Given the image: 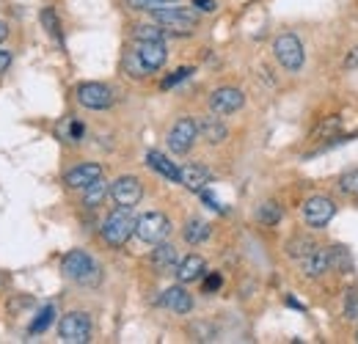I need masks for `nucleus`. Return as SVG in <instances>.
Listing matches in <instances>:
<instances>
[{
  "instance_id": "1",
  "label": "nucleus",
  "mask_w": 358,
  "mask_h": 344,
  "mask_svg": "<svg viewBox=\"0 0 358 344\" xmlns=\"http://www.w3.org/2000/svg\"><path fill=\"white\" fill-rule=\"evenodd\" d=\"M152 17H155V22L163 31L177 34V36H190L196 31V25H199V17L190 8H182L177 3L174 6H163V8H155Z\"/></svg>"
},
{
  "instance_id": "2",
  "label": "nucleus",
  "mask_w": 358,
  "mask_h": 344,
  "mask_svg": "<svg viewBox=\"0 0 358 344\" xmlns=\"http://www.w3.org/2000/svg\"><path fill=\"white\" fill-rule=\"evenodd\" d=\"M135 234V217H133V207H119L113 210L110 215L105 217L102 223V240L113 248H122L130 237Z\"/></svg>"
},
{
  "instance_id": "3",
  "label": "nucleus",
  "mask_w": 358,
  "mask_h": 344,
  "mask_svg": "<svg viewBox=\"0 0 358 344\" xmlns=\"http://www.w3.org/2000/svg\"><path fill=\"white\" fill-rule=\"evenodd\" d=\"M61 270H64L66 278H72L78 284H89V287L99 284V278H102L99 275V264L86 251H69L61 261Z\"/></svg>"
},
{
  "instance_id": "4",
  "label": "nucleus",
  "mask_w": 358,
  "mask_h": 344,
  "mask_svg": "<svg viewBox=\"0 0 358 344\" xmlns=\"http://www.w3.org/2000/svg\"><path fill=\"white\" fill-rule=\"evenodd\" d=\"M171 234V220L163 213H146V215L135 217V237L146 245H157L166 243V237Z\"/></svg>"
},
{
  "instance_id": "5",
  "label": "nucleus",
  "mask_w": 358,
  "mask_h": 344,
  "mask_svg": "<svg viewBox=\"0 0 358 344\" xmlns=\"http://www.w3.org/2000/svg\"><path fill=\"white\" fill-rule=\"evenodd\" d=\"M58 336H61V342H66V344L91 342L89 314H83V311H69V314L61 320V325H58Z\"/></svg>"
},
{
  "instance_id": "6",
  "label": "nucleus",
  "mask_w": 358,
  "mask_h": 344,
  "mask_svg": "<svg viewBox=\"0 0 358 344\" xmlns=\"http://www.w3.org/2000/svg\"><path fill=\"white\" fill-rule=\"evenodd\" d=\"M273 52H275L278 64H281L284 69H289V72H298V69L303 66V61H306L303 44H301V39H298V36H292V34L278 36V39H275V44H273Z\"/></svg>"
},
{
  "instance_id": "7",
  "label": "nucleus",
  "mask_w": 358,
  "mask_h": 344,
  "mask_svg": "<svg viewBox=\"0 0 358 344\" xmlns=\"http://www.w3.org/2000/svg\"><path fill=\"white\" fill-rule=\"evenodd\" d=\"M78 102L89 110H105L116 102V94L105 83H83V86H78Z\"/></svg>"
},
{
  "instance_id": "8",
  "label": "nucleus",
  "mask_w": 358,
  "mask_h": 344,
  "mask_svg": "<svg viewBox=\"0 0 358 344\" xmlns=\"http://www.w3.org/2000/svg\"><path fill=\"white\" fill-rule=\"evenodd\" d=\"M196 138H199V122H193V119L185 116L169 132V146H171L174 155H187L193 149Z\"/></svg>"
},
{
  "instance_id": "9",
  "label": "nucleus",
  "mask_w": 358,
  "mask_h": 344,
  "mask_svg": "<svg viewBox=\"0 0 358 344\" xmlns=\"http://www.w3.org/2000/svg\"><path fill=\"white\" fill-rule=\"evenodd\" d=\"M334 215H336V204H334L328 196H312V199H306V204H303V220H306L312 229L325 226Z\"/></svg>"
},
{
  "instance_id": "10",
  "label": "nucleus",
  "mask_w": 358,
  "mask_h": 344,
  "mask_svg": "<svg viewBox=\"0 0 358 344\" xmlns=\"http://www.w3.org/2000/svg\"><path fill=\"white\" fill-rule=\"evenodd\" d=\"M243 105H245V94H243L240 88L224 86V88H218V91H213V96H210V108H213L218 116L237 113Z\"/></svg>"
},
{
  "instance_id": "11",
  "label": "nucleus",
  "mask_w": 358,
  "mask_h": 344,
  "mask_svg": "<svg viewBox=\"0 0 358 344\" xmlns=\"http://www.w3.org/2000/svg\"><path fill=\"white\" fill-rule=\"evenodd\" d=\"M110 196L119 207H135L143 196V187L135 176H119L113 185H110Z\"/></svg>"
},
{
  "instance_id": "12",
  "label": "nucleus",
  "mask_w": 358,
  "mask_h": 344,
  "mask_svg": "<svg viewBox=\"0 0 358 344\" xmlns=\"http://www.w3.org/2000/svg\"><path fill=\"white\" fill-rule=\"evenodd\" d=\"M135 52H138L141 64H143L149 72H157V69L166 64V58H169L166 44L163 42H138L135 44Z\"/></svg>"
},
{
  "instance_id": "13",
  "label": "nucleus",
  "mask_w": 358,
  "mask_h": 344,
  "mask_svg": "<svg viewBox=\"0 0 358 344\" xmlns=\"http://www.w3.org/2000/svg\"><path fill=\"white\" fill-rule=\"evenodd\" d=\"M96 179H102V169L96 163H80V166H75L72 171L64 176V182L69 187H75V190H86L91 182H96Z\"/></svg>"
},
{
  "instance_id": "14",
  "label": "nucleus",
  "mask_w": 358,
  "mask_h": 344,
  "mask_svg": "<svg viewBox=\"0 0 358 344\" xmlns=\"http://www.w3.org/2000/svg\"><path fill=\"white\" fill-rule=\"evenodd\" d=\"M301 261H303V273H306L309 278H320V275H325L328 270H334L331 248H314L312 254L306 259H301Z\"/></svg>"
},
{
  "instance_id": "15",
  "label": "nucleus",
  "mask_w": 358,
  "mask_h": 344,
  "mask_svg": "<svg viewBox=\"0 0 358 344\" xmlns=\"http://www.w3.org/2000/svg\"><path fill=\"white\" fill-rule=\"evenodd\" d=\"M179 182H182L187 190L201 193V190L207 187V182H210V171H207L204 166H199V163H190V166L179 169Z\"/></svg>"
},
{
  "instance_id": "16",
  "label": "nucleus",
  "mask_w": 358,
  "mask_h": 344,
  "mask_svg": "<svg viewBox=\"0 0 358 344\" xmlns=\"http://www.w3.org/2000/svg\"><path fill=\"white\" fill-rule=\"evenodd\" d=\"M152 264L157 273H169V270H177L179 264V254L174 245L169 243H157V248L152 251Z\"/></svg>"
},
{
  "instance_id": "17",
  "label": "nucleus",
  "mask_w": 358,
  "mask_h": 344,
  "mask_svg": "<svg viewBox=\"0 0 358 344\" xmlns=\"http://www.w3.org/2000/svg\"><path fill=\"white\" fill-rule=\"evenodd\" d=\"M204 270H207L204 259L196 257V254H190V257H185L177 264V278L182 281V284H190V281H199V278L204 275Z\"/></svg>"
},
{
  "instance_id": "18",
  "label": "nucleus",
  "mask_w": 358,
  "mask_h": 344,
  "mask_svg": "<svg viewBox=\"0 0 358 344\" xmlns=\"http://www.w3.org/2000/svg\"><path fill=\"white\" fill-rule=\"evenodd\" d=\"M163 306L171 308L174 314H187L193 308V298L185 292V287H171L163 292Z\"/></svg>"
},
{
  "instance_id": "19",
  "label": "nucleus",
  "mask_w": 358,
  "mask_h": 344,
  "mask_svg": "<svg viewBox=\"0 0 358 344\" xmlns=\"http://www.w3.org/2000/svg\"><path fill=\"white\" fill-rule=\"evenodd\" d=\"M199 135H204V141L207 143H224L226 141V124L221 119H215V116H207V119H201L199 122Z\"/></svg>"
},
{
  "instance_id": "20",
  "label": "nucleus",
  "mask_w": 358,
  "mask_h": 344,
  "mask_svg": "<svg viewBox=\"0 0 358 344\" xmlns=\"http://www.w3.org/2000/svg\"><path fill=\"white\" fill-rule=\"evenodd\" d=\"M146 163H149L157 173H163L166 179L179 182V169L169 160V157H166V155H163V152H149V155H146Z\"/></svg>"
},
{
  "instance_id": "21",
  "label": "nucleus",
  "mask_w": 358,
  "mask_h": 344,
  "mask_svg": "<svg viewBox=\"0 0 358 344\" xmlns=\"http://www.w3.org/2000/svg\"><path fill=\"white\" fill-rule=\"evenodd\" d=\"M105 196H110V185L108 182H102V179H96V182H91L89 187H86V193H83V204L94 210V207H99L102 201H105Z\"/></svg>"
},
{
  "instance_id": "22",
  "label": "nucleus",
  "mask_w": 358,
  "mask_h": 344,
  "mask_svg": "<svg viewBox=\"0 0 358 344\" xmlns=\"http://www.w3.org/2000/svg\"><path fill=\"white\" fill-rule=\"evenodd\" d=\"M185 240L190 243V245H199V243H204L207 237H210V226L204 223V220H199V217H190L187 223H185Z\"/></svg>"
},
{
  "instance_id": "23",
  "label": "nucleus",
  "mask_w": 358,
  "mask_h": 344,
  "mask_svg": "<svg viewBox=\"0 0 358 344\" xmlns=\"http://www.w3.org/2000/svg\"><path fill=\"white\" fill-rule=\"evenodd\" d=\"M314 248H317V245L312 243V237H292V240L287 243V257L289 259H306Z\"/></svg>"
},
{
  "instance_id": "24",
  "label": "nucleus",
  "mask_w": 358,
  "mask_h": 344,
  "mask_svg": "<svg viewBox=\"0 0 358 344\" xmlns=\"http://www.w3.org/2000/svg\"><path fill=\"white\" fill-rule=\"evenodd\" d=\"M257 217H259V223H265V226H275V223L284 217V210H281L275 201H265V204L257 210Z\"/></svg>"
},
{
  "instance_id": "25",
  "label": "nucleus",
  "mask_w": 358,
  "mask_h": 344,
  "mask_svg": "<svg viewBox=\"0 0 358 344\" xmlns=\"http://www.w3.org/2000/svg\"><path fill=\"white\" fill-rule=\"evenodd\" d=\"M166 31L160 25H138L135 28V42H163Z\"/></svg>"
},
{
  "instance_id": "26",
  "label": "nucleus",
  "mask_w": 358,
  "mask_h": 344,
  "mask_svg": "<svg viewBox=\"0 0 358 344\" xmlns=\"http://www.w3.org/2000/svg\"><path fill=\"white\" fill-rule=\"evenodd\" d=\"M52 317H55V306H45V308L36 314V320L31 322V334H45L47 325L52 322Z\"/></svg>"
},
{
  "instance_id": "27",
  "label": "nucleus",
  "mask_w": 358,
  "mask_h": 344,
  "mask_svg": "<svg viewBox=\"0 0 358 344\" xmlns=\"http://www.w3.org/2000/svg\"><path fill=\"white\" fill-rule=\"evenodd\" d=\"M124 69H127V75L130 78H146L149 75V69L141 64V58H138V52H127V58H124Z\"/></svg>"
},
{
  "instance_id": "28",
  "label": "nucleus",
  "mask_w": 358,
  "mask_h": 344,
  "mask_svg": "<svg viewBox=\"0 0 358 344\" xmlns=\"http://www.w3.org/2000/svg\"><path fill=\"white\" fill-rule=\"evenodd\" d=\"M339 190H342L345 196H358V169L342 173V179H339Z\"/></svg>"
},
{
  "instance_id": "29",
  "label": "nucleus",
  "mask_w": 358,
  "mask_h": 344,
  "mask_svg": "<svg viewBox=\"0 0 358 344\" xmlns=\"http://www.w3.org/2000/svg\"><path fill=\"white\" fill-rule=\"evenodd\" d=\"M127 3L138 11H155V8H163V6H174L179 0H127Z\"/></svg>"
},
{
  "instance_id": "30",
  "label": "nucleus",
  "mask_w": 358,
  "mask_h": 344,
  "mask_svg": "<svg viewBox=\"0 0 358 344\" xmlns=\"http://www.w3.org/2000/svg\"><path fill=\"white\" fill-rule=\"evenodd\" d=\"M42 22H45V28L50 31V36H55V39L61 42V25H58V17H55L52 8H45V11H42Z\"/></svg>"
},
{
  "instance_id": "31",
  "label": "nucleus",
  "mask_w": 358,
  "mask_h": 344,
  "mask_svg": "<svg viewBox=\"0 0 358 344\" xmlns=\"http://www.w3.org/2000/svg\"><path fill=\"white\" fill-rule=\"evenodd\" d=\"M345 317L348 320H358V289H350L348 295H345Z\"/></svg>"
},
{
  "instance_id": "32",
  "label": "nucleus",
  "mask_w": 358,
  "mask_h": 344,
  "mask_svg": "<svg viewBox=\"0 0 358 344\" xmlns=\"http://www.w3.org/2000/svg\"><path fill=\"white\" fill-rule=\"evenodd\" d=\"M190 75H193V69H190V66H185V69H177V72H174L171 78H166V80H163V88L177 86V83H182V80H187Z\"/></svg>"
},
{
  "instance_id": "33",
  "label": "nucleus",
  "mask_w": 358,
  "mask_h": 344,
  "mask_svg": "<svg viewBox=\"0 0 358 344\" xmlns=\"http://www.w3.org/2000/svg\"><path fill=\"white\" fill-rule=\"evenodd\" d=\"M221 284H224V278L218 273H210L204 278V292H215V289H221Z\"/></svg>"
},
{
  "instance_id": "34",
  "label": "nucleus",
  "mask_w": 358,
  "mask_h": 344,
  "mask_svg": "<svg viewBox=\"0 0 358 344\" xmlns=\"http://www.w3.org/2000/svg\"><path fill=\"white\" fill-rule=\"evenodd\" d=\"M345 69H358V47L348 52V58H345Z\"/></svg>"
},
{
  "instance_id": "35",
  "label": "nucleus",
  "mask_w": 358,
  "mask_h": 344,
  "mask_svg": "<svg viewBox=\"0 0 358 344\" xmlns=\"http://www.w3.org/2000/svg\"><path fill=\"white\" fill-rule=\"evenodd\" d=\"M8 66H11V52H8V50H3V47H0V72H6V69H8Z\"/></svg>"
},
{
  "instance_id": "36",
  "label": "nucleus",
  "mask_w": 358,
  "mask_h": 344,
  "mask_svg": "<svg viewBox=\"0 0 358 344\" xmlns=\"http://www.w3.org/2000/svg\"><path fill=\"white\" fill-rule=\"evenodd\" d=\"M201 11H215V0H193Z\"/></svg>"
},
{
  "instance_id": "37",
  "label": "nucleus",
  "mask_w": 358,
  "mask_h": 344,
  "mask_svg": "<svg viewBox=\"0 0 358 344\" xmlns=\"http://www.w3.org/2000/svg\"><path fill=\"white\" fill-rule=\"evenodd\" d=\"M80 135H83V124L80 122H72V141H80Z\"/></svg>"
},
{
  "instance_id": "38",
  "label": "nucleus",
  "mask_w": 358,
  "mask_h": 344,
  "mask_svg": "<svg viewBox=\"0 0 358 344\" xmlns=\"http://www.w3.org/2000/svg\"><path fill=\"white\" fill-rule=\"evenodd\" d=\"M6 34H8V25H6V22H0V42L6 39Z\"/></svg>"
}]
</instances>
